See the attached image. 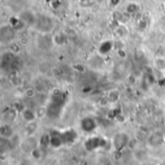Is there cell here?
Returning a JSON list of instances; mask_svg holds the SVG:
<instances>
[{
	"label": "cell",
	"instance_id": "cell-4",
	"mask_svg": "<svg viewBox=\"0 0 165 165\" xmlns=\"http://www.w3.org/2000/svg\"><path fill=\"white\" fill-rule=\"evenodd\" d=\"M128 142H130V139H128V136L126 133H118L113 138V145L118 150L124 148L126 145H127Z\"/></svg>",
	"mask_w": 165,
	"mask_h": 165
},
{
	"label": "cell",
	"instance_id": "cell-1",
	"mask_svg": "<svg viewBox=\"0 0 165 165\" xmlns=\"http://www.w3.org/2000/svg\"><path fill=\"white\" fill-rule=\"evenodd\" d=\"M105 144H106L105 139H103L101 136H92L86 140L84 145L88 151H94L99 148L105 147Z\"/></svg>",
	"mask_w": 165,
	"mask_h": 165
},
{
	"label": "cell",
	"instance_id": "cell-17",
	"mask_svg": "<svg viewBox=\"0 0 165 165\" xmlns=\"http://www.w3.org/2000/svg\"><path fill=\"white\" fill-rule=\"evenodd\" d=\"M118 56H120L121 58H126L127 57V53L124 49H119L118 50Z\"/></svg>",
	"mask_w": 165,
	"mask_h": 165
},
{
	"label": "cell",
	"instance_id": "cell-7",
	"mask_svg": "<svg viewBox=\"0 0 165 165\" xmlns=\"http://www.w3.org/2000/svg\"><path fill=\"white\" fill-rule=\"evenodd\" d=\"M63 139H62V136H61V132H57L54 131L50 133V146L53 149H58L61 146H63Z\"/></svg>",
	"mask_w": 165,
	"mask_h": 165
},
{
	"label": "cell",
	"instance_id": "cell-9",
	"mask_svg": "<svg viewBox=\"0 0 165 165\" xmlns=\"http://www.w3.org/2000/svg\"><path fill=\"white\" fill-rule=\"evenodd\" d=\"M164 141V137H163V132H152L150 137H149V143L151 146H158L160 145Z\"/></svg>",
	"mask_w": 165,
	"mask_h": 165
},
{
	"label": "cell",
	"instance_id": "cell-19",
	"mask_svg": "<svg viewBox=\"0 0 165 165\" xmlns=\"http://www.w3.org/2000/svg\"><path fill=\"white\" fill-rule=\"evenodd\" d=\"M162 132H163V137H164V141H165V130Z\"/></svg>",
	"mask_w": 165,
	"mask_h": 165
},
{
	"label": "cell",
	"instance_id": "cell-6",
	"mask_svg": "<svg viewBox=\"0 0 165 165\" xmlns=\"http://www.w3.org/2000/svg\"><path fill=\"white\" fill-rule=\"evenodd\" d=\"M18 17L23 21L24 24H28V25H35L37 21V16L34 15L33 12L29 10H25L21 12Z\"/></svg>",
	"mask_w": 165,
	"mask_h": 165
},
{
	"label": "cell",
	"instance_id": "cell-8",
	"mask_svg": "<svg viewBox=\"0 0 165 165\" xmlns=\"http://www.w3.org/2000/svg\"><path fill=\"white\" fill-rule=\"evenodd\" d=\"M21 117L26 123H32V122H34L36 120L37 115L33 109L25 108L21 111Z\"/></svg>",
	"mask_w": 165,
	"mask_h": 165
},
{
	"label": "cell",
	"instance_id": "cell-18",
	"mask_svg": "<svg viewBox=\"0 0 165 165\" xmlns=\"http://www.w3.org/2000/svg\"><path fill=\"white\" fill-rule=\"evenodd\" d=\"M121 2V0H110V5L113 6V7H116L118 6Z\"/></svg>",
	"mask_w": 165,
	"mask_h": 165
},
{
	"label": "cell",
	"instance_id": "cell-11",
	"mask_svg": "<svg viewBox=\"0 0 165 165\" xmlns=\"http://www.w3.org/2000/svg\"><path fill=\"white\" fill-rule=\"evenodd\" d=\"M66 40H67V36L63 34H57L53 36V43L55 45L62 46L66 43Z\"/></svg>",
	"mask_w": 165,
	"mask_h": 165
},
{
	"label": "cell",
	"instance_id": "cell-15",
	"mask_svg": "<svg viewBox=\"0 0 165 165\" xmlns=\"http://www.w3.org/2000/svg\"><path fill=\"white\" fill-rule=\"evenodd\" d=\"M138 9H139L138 5L135 4V3H130V4L127 7V13H130V14H134V13H136V12L138 11Z\"/></svg>",
	"mask_w": 165,
	"mask_h": 165
},
{
	"label": "cell",
	"instance_id": "cell-2",
	"mask_svg": "<svg viewBox=\"0 0 165 165\" xmlns=\"http://www.w3.org/2000/svg\"><path fill=\"white\" fill-rule=\"evenodd\" d=\"M35 25L41 31L46 32V31H50L52 29L53 23L50 17H48L46 15H41V16H37V21Z\"/></svg>",
	"mask_w": 165,
	"mask_h": 165
},
{
	"label": "cell",
	"instance_id": "cell-14",
	"mask_svg": "<svg viewBox=\"0 0 165 165\" xmlns=\"http://www.w3.org/2000/svg\"><path fill=\"white\" fill-rule=\"evenodd\" d=\"M119 98H120V93H119L118 90H111L108 93V99H109V101L116 102V101L119 100Z\"/></svg>",
	"mask_w": 165,
	"mask_h": 165
},
{
	"label": "cell",
	"instance_id": "cell-10",
	"mask_svg": "<svg viewBox=\"0 0 165 165\" xmlns=\"http://www.w3.org/2000/svg\"><path fill=\"white\" fill-rule=\"evenodd\" d=\"M113 48V42L111 40H105L102 41L99 47V53L101 55H107L109 52H111Z\"/></svg>",
	"mask_w": 165,
	"mask_h": 165
},
{
	"label": "cell",
	"instance_id": "cell-16",
	"mask_svg": "<svg viewBox=\"0 0 165 165\" xmlns=\"http://www.w3.org/2000/svg\"><path fill=\"white\" fill-rule=\"evenodd\" d=\"M24 94H25V96L27 97V98H32V97H34L35 95V90L31 88H29L27 89H25V91H24Z\"/></svg>",
	"mask_w": 165,
	"mask_h": 165
},
{
	"label": "cell",
	"instance_id": "cell-3",
	"mask_svg": "<svg viewBox=\"0 0 165 165\" xmlns=\"http://www.w3.org/2000/svg\"><path fill=\"white\" fill-rule=\"evenodd\" d=\"M80 127L83 132H92L97 129V124L93 117H85L80 122Z\"/></svg>",
	"mask_w": 165,
	"mask_h": 165
},
{
	"label": "cell",
	"instance_id": "cell-12",
	"mask_svg": "<svg viewBox=\"0 0 165 165\" xmlns=\"http://www.w3.org/2000/svg\"><path fill=\"white\" fill-rule=\"evenodd\" d=\"M30 155H31V156L34 158V160H40L42 156V150L40 148L35 147L34 149L30 151Z\"/></svg>",
	"mask_w": 165,
	"mask_h": 165
},
{
	"label": "cell",
	"instance_id": "cell-13",
	"mask_svg": "<svg viewBox=\"0 0 165 165\" xmlns=\"http://www.w3.org/2000/svg\"><path fill=\"white\" fill-rule=\"evenodd\" d=\"M155 66L160 70H165V59L157 58L155 60Z\"/></svg>",
	"mask_w": 165,
	"mask_h": 165
},
{
	"label": "cell",
	"instance_id": "cell-5",
	"mask_svg": "<svg viewBox=\"0 0 165 165\" xmlns=\"http://www.w3.org/2000/svg\"><path fill=\"white\" fill-rule=\"evenodd\" d=\"M61 136H62V139H63V143L65 144H70V143H73L77 138V133L73 129H68L61 132Z\"/></svg>",
	"mask_w": 165,
	"mask_h": 165
}]
</instances>
